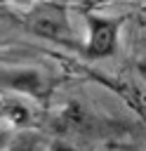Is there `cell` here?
<instances>
[{
	"label": "cell",
	"instance_id": "1",
	"mask_svg": "<svg viewBox=\"0 0 146 151\" xmlns=\"http://www.w3.org/2000/svg\"><path fill=\"white\" fill-rule=\"evenodd\" d=\"M89 26V40L85 45V54L89 59H106L118 52V33L122 26V17H101L94 12L85 14Z\"/></svg>",
	"mask_w": 146,
	"mask_h": 151
},
{
	"label": "cell",
	"instance_id": "3",
	"mask_svg": "<svg viewBox=\"0 0 146 151\" xmlns=\"http://www.w3.org/2000/svg\"><path fill=\"white\" fill-rule=\"evenodd\" d=\"M52 151H73L71 146H66V144H54V149Z\"/></svg>",
	"mask_w": 146,
	"mask_h": 151
},
{
	"label": "cell",
	"instance_id": "2",
	"mask_svg": "<svg viewBox=\"0 0 146 151\" xmlns=\"http://www.w3.org/2000/svg\"><path fill=\"white\" fill-rule=\"evenodd\" d=\"M31 31L47 38V40H61V42H71V28L66 24V17H64V9L61 7H42L40 14L33 17L31 21Z\"/></svg>",
	"mask_w": 146,
	"mask_h": 151
}]
</instances>
